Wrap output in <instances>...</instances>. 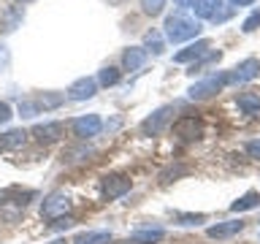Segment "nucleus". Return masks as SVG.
Returning a JSON list of instances; mask_svg holds the SVG:
<instances>
[{"mask_svg": "<svg viewBox=\"0 0 260 244\" xmlns=\"http://www.w3.org/2000/svg\"><path fill=\"white\" fill-rule=\"evenodd\" d=\"M162 27H166V38L171 44H182V41H190L201 33V24L184 14H171Z\"/></svg>", "mask_w": 260, "mask_h": 244, "instance_id": "nucleus-1", "label": "nucleus"}, {"mask_svg": "<svg viewBox=\"0 0 260 244\" xmlns=\"http://www.w3.org/2000/svg\"><path fill=\"white\" fill-rule=\"evenodd\" d=\"M228 84V73H217V76H209L198 81V84H192L190 89H187V98L190 101H206V98H211L214 93H219Z\"/></svg>", "mask_w": 260, "mask_h": 244, "instance_id": "nucleus-2", "label": "nucleus"}, {"mask_svg": "<svg viewBox=\"0 0 260 244\" xmlns=\"http://www.w3.org/2000/svg\"><path fill=\"white\" fill-rule=\"evenodd\" d=\"M71 211V198L65 193H52L49 198H44L41 203V215L46 220H57V217H65Z\"/></svg>", "mask_w": 260, "mask_h": 244, "instance_id": "nucleus-3", "label": "nucleus"}, {"mask_svg": "<svg viewBox=\"0 0 260 244\" xmlns=\"http://www.w3.org/2000/svg\"><path fill=\"white\" fill-rule=\"evenodd\" d=\"M171 106H160L157 111H152L149 117H146L144 122H141V136H160L162 130H166V125H168V119H171Z\"/></svg>", "mask_w": 260, "mask_h": 244, "instance_id": "nucleus-4", "label": "nucleus"}, {"mask_svg": "<svg viewBox=\"0 0 260 244\" xmlns=\"http://www.w3.org/2000/svg\"><path fill=\"white\" fill-rule=\"evenodd\" d=\"M257 76H260V60L249 57V60L239 63L231 73H228V84H244V81H252Z\"/></svg>", "mask_w": 260, "mask_h": 244, "instance_id": "nucleus-5", "label": "nucleus"}, {"mask_svg": "<svg viewBox=\"0 0 260 244\" xmlns=\"http://www.w3.org/2000/svg\"><path fill=\"white\" fill-rule=\"evenodd\" d=\"M73 133H76L79 138H92L101 133V128H103V119L98 117V114H87V117H76L73 119Z\"/></svg>", "mask_w": 260, "mask_h": 244, "instance_id": "nucleus-6", "label": "nucleus"}, {"mask_svg": "<svg viewBox=\"0 0 260 244\" xmlns=\"http://www.w3.org/2000/svg\"><path fill=\"white\" fill-rule=\"evenodd\" d=\"M195 16L198 19H209V22H222L225 11H222V0H195Z\"/></svg>", "mask_w": 260, "mask_h": 244, "instance_id": "nucleus-7", "label": "nucleus"}, {"mask_svg": "<svg viewBox=\"0 0 260 244\" xmlns=\"http://www.w3.org/2000/svg\"><path fill=\"white\" fill-rule=\"evenodd\" d=\"M127 190H130V179L125 174L103 176V195H106V198H122Z\"/></svg>", "mask_w": 260, "mask_h": 244, "instance_id": "nucleus-8", "label": "nucleus"}, {"mask_svg": "<svg viewBox=\"0 0 260 244\" xmlns=\"http://www.w3.org/2000/svg\"><path fill=\"white\" fill-rule=\"evenodd\" d=\"M95 93H98V81L92 76H81V79H76L68 87V98H71V101H87V98H92Z\"/></svg>", "mask_w": 260, "mask_h": 244, "instance_id": "nucleus-9", "label": "nucleus"}, {"mask_svg": "<svg viewBox=\"0 0 260 244\" xmlns=\"http://www.w3.org/2000/svg\"><path fill=\"white\" fill-rule=\"evenodd\" d=\"M209 49H211V41L201 38V41H195V44L184 46L182 52H176L174 54V63H195V60H201L203 54H209Z\"/></svg>", "mask_w": 260, "mask_h": 244, "instance_id": "nucleus-10", "label": "nucleus"}, {"mask_svg": "<svg viewBox=\"0 0 260 244\" xmlns=\"http://www.w3.org/2000/svg\"><path fill=\"white\" fill-rule=\"evenodd\" d=\"M32 138H36L38 144H54L57 138L62 136V125L60 122H44V125H36L32 128Z\"/></svg>", "mask_w": 260, "mask_h": 244, "instance_id": "nucleus-11", "label": "nucleus"}, {"mask_svg": "<svg viewBox=\"0 0 260 244\" xmlns=\"http://www.w3.org/2000/svg\"><path fill=\"white\" fill-rule=\"evenodd\" d=\"M241 231H244V223H241V220H228V223L211 225L206 233H209V239H231V236L241 233Z\"/></svg>", "mask_w": 260, "mask_h": 244, "instance_id": "nucleus-12", "label": "nucleus"}, {"mask_svg": "<svg viewBox=\"0 0 260 244\" xmlns=\"http://www.w3.org/2000/svg\"><path fill=\"white\" fill-rule=\"evenodd\" d=\"M146 63V49L144 46H127L125 54H122V65L125 71H138Z\"/></svg>", "mask_w": 260, "mask_h": 244, "instance_id": "nucleus-13", "label": "nucleus"}, {"mask_svg": "<svg viewBox=\"0 0 260 244\" xmlns=\"http://www.w3.org/2000/svg\"><path fill=\"white\" fill-rule=\"evenodd\" d=\"M174 133L179 138H198L201 136V122L195 119V117H182L174 125Z\"/></svg>", "mask_w": 260, "mask_h": 244, "instance_id": "nucleus-14", "label": "nucleus"}, {"mask_svg": "<svg viewBox=\"0 0 260 244\" xmlns=\"http://www.w3.org/2000/svg\"><path fill=\"white\" fill-rule=\"evenodd\" d=\"M27 130L16 128V130H8V133L0 136V149H19V146H24V141H27Z\"/></svg>", "mask_w": 260, "mask_h": 244, "instance_id": "nucleus-15", "label": "nucleus"}, {"mask_svg": "<svg viewBox=\"0 0 260 244\" xmlns=\"http://www.w3.org/2000/svg\"><path fill=\"white\" fill-rule=\"evenodd\" d=\"M236 106H239L244 114L257 117V114H260V95L257 93H241L239 98H236Z\"/></svg>", "mask_w": 260, "mask_h": 244, "instance_id": "nucleus-16", "label": "nucleus"}, {"mask_svg": "<svg viewBox=\"0 0 260 244\" xmlns=\"http://www.w3.org/2000/svg\"><path fill=\"white\" fill-rule=\"evenodd\" d=\"M162 236H166L162 228H144V231H136L133 236H130V241L133 244H157Z\"/></svg>", "mask_w": 260, "mask_h": 244, "instance_id": "nucleus-17", "label": "nucleus"}, {"mask_svg": "<svg viewBox=\"0 0 260 244\" xmlns=\"http://www.w3.org/2000/svg\"><path fill=\"white\" fill-rule=\"evenodd\" d=\"M111 241V233L109 231H87V233H79L73 244H109Z\"/></svg>", "mask_w": 260, "mask_h": 244, "instance_id": "nucleus-18", "label": "nucleus"}, {"mask_svg": "<svg viewBox=\"0 0 260 244\" xmlns=\"http://www.w3.org/2000/svg\"><path fill=\"white\" fill-rule=\"evenodd\" d=\"M255 206H260V193H244L239 201H233L231 203V211H247V209H255Z\"/></svg>", "mask_w": 260, "mask_h": 244, "instance_id": "nucleus-19", "label": "nucleus"}, {"mask_svg": "<svg viewBox=\"0 0 260 244\" xmlns=\"http://www.w3.org/2000/svg\"><path fill=\"white\" fill-rule=\"evenodd\" d=\"M95 81H98L101 87H114V84L119 81V71L109 65V68H103L101 73H98V79H95Z\"/></svg>", "mask_w": 260, "mask_h": 244, "instance_id": "nucleus-20", "label": "nucleus"}, {"mask_svg": "<svg viewBox=\"0 0 260 244\" xmlns=\"http://www.w3.org/2000/svg\"><path fill=\"white\" fill-rule=\"evenodd\" d=\"M62 101H65L62 93H44V95L38 98V106L46 111V109H57V106H60Z\"/></svg>", "mask_w": 260, "mask_h": 244, "instance_id": "nucleus-21", "label": "nucleus"}, {"mask_svg": "<svg viewBox=\"0 0 260 244\" xmlns=\"http://www.w3.org/2000/svg\"><path fill=\"white\" fill-rule=\"evenodd\" d=\"M19 19H22V11H19V8H11V11L6 14V22L0 19V27H3V30H14L16 24H19Z\"/></svg>", "mask_w": 260, "mask_h": 244, "instance_id": "nucleus-22", "label": "nucleus"}, {"mask_svg": "<svg viewBox=\"0 0 260 244\" xmlns=\"http://www.w3.org/2000/svg\"><path fill=\"white\" fill-rule=\"evenodd\" d=\"M141 8H144V14L157 16L162 8H166V0H141Z\"/></svg>", "mask_w": 260, "mask_h": 244, "instance_id": "nucleus-23", "label": "nucleus"}, {"mask_svg": "<svg viewBox=\"0 0 260 244\" xmlns=\"http://www.w3.org/2000/svg\"><path fill=\"white\" fill-rule=\"evenodd\" d=\"M144 49H149L152 54H162V38L157 36V33H149V36H146V46Z\"/></svg>", "mask_w": 260, "mask_h": 244, "instance_id": "nucleus-24", "label": "nucleus"}, {"mask_svg": "<svg viewBox=\"0 0 260 244\" xmlns=\"http://www.w3.org/2000/svg\"><path fill=\"white\" fill-rule=\"evenodd\" d=\"M38 111H41L38 101H19V114L22 117H36Z\"/></svg>", "mask_w": 260, "mask_h": 244, "instance_id": "nucleus-25", "label": "nucleus"}, {"mask_svg": "<svg viewBox=\"0 0 260 244\" xmlns=\"http://www.w3.org/2000/svg\"><path fill=\"white\" fill-rule=\"evenodd\" d=\"M260 27V8H257V11H252L249 16H247V19H244V33H255Z\"/></svg>", "mask_w": 260, "mask_h": 244, "instance_id": "nucleus-26", "label": "nucleus"}, {"mask_svg": "<svg viewBox=\"0 0 260 244\" xmlns=\"http://www.w3.org/2000/svg\"><path fill=\"white\" fill-rule=\"evenodd\" d=\"M176 217H179V223H182V225H198V223L206 220L203 215H176Z\"/></svg>", "mask_w": 260, "mask_h": 244, "instance_id": "nucleus-27", "label": "nucleus"}, {"mask_svg": "<svg viewBox=\"0 0 260 244\" xmlns=\"http://www.w3.org/2000/svg\"><path fill=\"white\" fill-rule=\"evenodd\" d=\"M11 117H14L11 106H8L6 101H0V125H6V122H11Z\"/></svg>", "mask_w": 260, "mask_h": 244, "instance_id": "nucleus-28", "label": "nucleus"}, {"mask_svg": "<svg viewBox=\"0 0 260 244\" xmlns=\"http://www.w3.org/2000/svg\"><path fill=\"white\" fill-rule=\"evenodd\" d=\"M247 155H249V158H255V160H260V138H255V141L247 144Z\"/></svg>", "mask_w": 260, "mask_h": 244, "instance_id": "nucleus-29", "label": "nucleus"}, {"mask_svg": "<svg viewBox=\"0 0 260 244\" xmlns=\"http://www.w3.org/2000/svg\"><path fill=\"white\" fill-rule=\"evenodd\" d=\"M8 63H11V52H8V49H6L3 44H0V71H3Z\"/></svg>", "mask_w": 260, "mask_h": 244, "instance_id": "nucleus-30", "label": "nucleus"}, {"mask_svg": "<svg viewBox=\"0 0 260 244\" xmlns=\"http://www.w3.org/2000/svg\"><path fill=\"white\" fill-rule=\"evenodd\" d=\"M228 3H231L233 8H241V6H252L255 0H228Z\"/></svg>", "mask_w": 260, "mask_h": 244, "instance_id": "nucleus-31", "label": "nucleus"}, {"mask_svg": "<svg viewBox=\"0 0 260 244\" xmlns=\"http://www.w3.org/2000/svg\"><path fill=\"white\" fill-rule=\"evenodd\" d=\"M174 6H179V8H192L195 0H174Z\"/></svg>", "mask_w": 260, "mask_h": 244, "instance_id": "nucleus-32", "label": "nucleus"}, {"mask_svg": "<svg viewBox=\"0 0 260 244\" xmlns=\"http://www.w3.org/2000/svg\"><path fill=\"white\" fill-rule=\"evenodd\" d=\"M109 3H111V6H119V3H125V0H109Z\"/></svg>", "mask_w": 260, "mask_h": 244, "instance_id": "nucleus-33", "label": "nucleus"}, {"mask_svg": "<svg viewBox=\"0 0 260 244\" xmlns=\"http://www.w3.org/2000/svg\"><path fill=\"white\" fill-rule=\"evenodd\" d=\"M49 244H65V239H54V241H49Z\"/></svg>", "mask_w": 260, "mask_h": 244, "instance_id": "nucleus-34", "label": "nucleus"}, {"mask_svg": "<svg viewBox=\"0 0 260 244\" xmlns=\"http://www.w3.org/2000/svg\"><path fill=\"white\" fill-rule=\"evenodd\" d=\"M19 3H30V0H19Z\"/></svg>", "mask_w": 260, "mask_h": 244, "instance_id": "nucleus-35", "label": "nucleus"}]
</instances>
